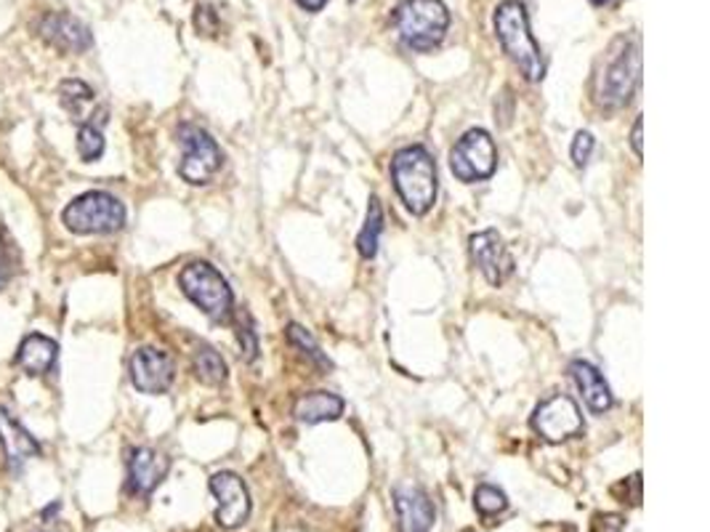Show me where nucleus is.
Segmentation results:
<instances>
[{"instance_id":"f257e3e1","label":"nucleus","mask_w":710,"mask_h":532,"mask_svg":"<svg viewBox=\"0 0 710 532\" xmlns=\"http://www.w3.org/2000/svg\"><path fill=\"white\" fill-rule=\"evenodd\" d=\"M391 179H395V189L404 208L413 217H426L434 208L440 184H436V160L426 147L413 144V147L399 149L391 160Z\"/></svg>"},{"instance_id":"6e6552de","label":"nucleus","mask_w":710,"mask_h":532,"mask_svg":"<svg viewBox=\"0 0 710 532\" xmlns=\"http://www.w3.org/2000/svg\"><path fill=\"white\" fill-rule=\"evenodd\" d=\"M498 168V149L492 136L485 129H472L455 142L450 152V170L455 179L474 184L485 181L496 174Z\"/></svg>"},{"instance_id":"c85d7f7f","label":"nucleus","mask_w":710,"mask_h":532,"mask_svg":"<svg viewBox=\"0 0 710 532\" xmlns=\"http://www.w3.org/2000/svg\"><path fill=\"white\" fill-rule=\"evenodd\" d=\"M215 22H219V19H215L213 9H208V5H200L198 14H195V27H198L202 35H213L215 33Z\"/></svg>"},{"instance_id":"dca6fc26","label":"nucleus","mask_w":710,"mask_h":532,"mask_svg":"<svg viewBox=\"0 0 710 532\" xmlns=\"http://www.w3.org/2000/svg\"><path fill=\"white\" fill-rule=\"evenodd\" d=\"M395 506L402 532H429L436 522V511L429 496L418 487H397Z\"/></svg>"},{"instance_id":"6ab92c4d","label":"nucleus","mask_w":710,"mask_h":532,"mask_svg":"<svg viewBox=\"0 0 710 532\" xmlns=\"http://www.w3.org/2000/svg\"><path fill=\"white\" fill-rule=\"evenodd\" d=\"M346 402L339 395H331V391H309V395H301L293 404L296 421L307 423V426H317V423L325 421H339L344 415Z\"/></svg>"},{"instance_id":"f3484780","label":"nucleus","mask_w":710,"mask_h":532,"mask_svg":"<svg viewBox=\"0 0 710 532\" xmlns=\"http://www.w3.org/2000/svg\"><path fill=\"white\" fill-rule=\"evenodd\" d=\"M569 373H573L575 384H578L580 395L586 399L588 408H591V413H607V410L612 408L614 399H612L610 384L604 381L599 367L586 363V359H575V363L569 365Z\"/></svg>"},{"instance_id":"4468645a","label":"nucleus","mask_w":710,"mask_h":532,"mask_svg":"<svg viewBox=\"0 0 710 532\" xmlns=\"http://www.w3.org/2000/svg\"><path fill=\"white\" fill-rule=\"evenodd\" d=\"M170 472L168 455L157 453L152 447H136L129 458V490L133 496H149Z\"/></svg>"},{"instance_id":"aec40b11","label":"nucleus","mask_w":710,"mask_h":532,"mask_svg":"<svg viewBox=\"0 0 710 532\" xmlns=\"http://www.w3.org/2000/svg\"><path fill=\"white\" fill-rule=\"evenodd\" d=\"M59 99H62V107H65L69 115H73V120H78L80 125L91 118L88 115V107L97 101V97H93V88L86 86L84 80H75V78H69L59 86Z\"/></svg>"},{"instance_id":"20e7f679","label":"nucleus","mask_w":710,"mask_h":532,"mask_svg":"<svg viewBox=\"0 0 710 532\" xmlns=\"http://www.w3.org/2000/svg\"><path fill=\"white\" fill-rule=\"evenodd\" d=\"M639 78H642V48L636 37H618L610 48L604 73L599 78V104L604 110H620L631 101L636 91Z\"/></svg>"},{"instance_id":"4be33fe9","label":"nucleus","mask_w":710,"mask_h":532,"mask_svg":"<svg viewBox=\"0 0 710 532\" xmlns=\"http://www.w3.org/2000/svg\"><path fill=\"white\" fill-rule=\"evenodd\" d=\"M192 367H195V376H198L206 386H221L226 381V363L221 359V354L215 352L213 346L200 344L192 354Z\"/></svg>"},{"instance_id":"9b49d317","label":"nucleus","mask_w":710,"mask_h":532,"mask_svg":"<svg viewBox=\"0 0 710 532\" xmlns=\"http://www.w3.org/2000/svg\"><path fill=\"white\" fill-rule=\"evenodd\" d=\"M131 384L142 395H166L176 378L174 357L152 346H142L131 357Z\"/></svg>"},{"instance_id":"393cba45","label":"nucleus","mask_w":710,"mask_h":532,"mask_svg":"<svg viewBox=\"0 0 710 532\" xmlns=\"http://www.w3.org/2000/svg\"><path fill=\"white\" fill-rule=\"evenodd\" d=\"M474 506H477L481 517H496L509 509V498L496 485H479L477 492H474Z\"/></svg>"},{"instance_id":"39448f33","label":"nucleus","mask_w":710,"mask_h":532,"mask_svg":"<svg viewBox=\"0 0 710 532\" xmlns=\"http://www.w3.org/2000/svg\"><path fill=\"white\" fill-rule=\"evenodd\" d=\"M179 285L189 301L213 322H230L234 296L230 282L208 262H192L181 269Z\"/></svg>"},{"instance_id":"473e14b6","label":"nucleus","mask_w":710,"mask_h":532,"mask_svg":"<svg viewBox=\"0 0 710 532\" xmlns=\"http://www.w3.org/2000/svg\"><path fill=\"white\" fill-rule=\"evenodd\" d=\"M56 511H59V503H51V506H48V509H46V511H43V519L54 517V514H56Z\"/></svg>"},{"instance_id":"423d86ee","label":"nucleus","mask_w":710,"mask_h":532,"mask_svg":"<svg viewBox=\"0 0 710 532\" xmlns=\"http://www.w3.org/2000/svg\"><path fill=\"white\" fill-rule=\"evenodd\" d=\"M62 221L75 234H112L125 226V206L110 192H86L62 213Z\"/></svg>"},{"instance_id":"ddd939ff","label":"nucleus","mask_w":710,"mask_h":532,"mask_svg":"<svg viewBox=\"0 0 710 532\" xmlns=\"http://www.w3.org/2000/svg\"><path fill=\"white\" fill-rule=\"evenodd\" d=\"M37 35L48 43L51 48L65 51V54H86L93 46L91 30L80 22L78 16L67 11H51L37 24Z\"/></svg>"},{"instance_id":"412c9836","label":"nucleus","mask_w":710,"mask_h":532,"mask_svg":"<svg viewBox=\"0 0 710 532\" xmlns=\"http://www.w3.org/2000/svg\"><path fill=\"white\" fill-rule=\"evenodd\" d=\"M107 123V110L101 107L97 110V115H91L80 125L78 131V152L86 163L99 160L104 155V133H101V125Z\"/></svg>"},{"instance_id":"cd10ccee","label":"nucleus","mask_w":710,"mask_h":532,"mask_svg":"<svg viewBox=\"0 0 710 532\" xmlns=\"http://www.w3.org/2000/svg\"><path fill=\"white\" fill-rule=\"evenodd\" d=\"M11 277H14V258H11V251L9 245H5V240L0 237V290L11 282Z\"/></svg>"},{"instance_id":"2eb2a0df","label":"nucleus","mask_w":710,"mask_h":532,"mask_svg":"<svg viewBox=\"0 0 710 532\" xmlns=\"http://www.w3.org/2000/svg\"><path fill=\"white\" fill-rule=\"evenodd\" d=\"M0 447H3V455L11 468H22L27 461L41 455V445H37L35 436L5 408H0Z\"/></svg>"},{"instance_id":"2f4dec72","label":"nucleus","mask_w":710,"mask_h":532,"mask_svg":"<svg viewBox=\"0 0 710 532\" xmlns=\"http://www.w3.org/2000/svg\"><path fill=\"white\" fill-rule=\"evenodd\" d=\"M296 3L301 5V9H307V11H322V9H325L328 0H296Z\"/></svg>"},{"instance_id":"0eeeda50","label":"nucleus","mask_w":710,"mask_h":532,"mask_svg":"<svg viewBox=\"0 0 710 532\" xmlns=\"http://www.w3.org/2000/svg\"><path fill=\"white\" fill-rule=\"evenodd\" d=\"M179 142L184 147L179 174L187 184L202 187V184L211 181L221 170V166H224L221 147L215 144L211 133L202 131L200 125H192V123L179 125Z\"/></svg>"},{"instance_id":"c756f323","label":"nucleus","mask_w":710,"mask_h":532,"mask_svg":"<svg viewBox=\"0 0 710 532\" xmlns=\"http://www.w3.org/2000/svg\"><path fill=\"white\" fill-rule=\"evenodd\" d=\"M623 528H625L623 517H618V514L593 517V530L596 532H623Z\"/></svg>"},{"instance_id":"72a5a7b5","label":"nucleus","mask_w":710,"mask_h":532,"mask_svg":"<svg viewBox=\"0 0 710 532\" xmlns=\"http://www.w3.org/2000/svg\"><path fill=\"white\" fill-rule=\"evenodd\" d=\"M591 3L593 5H610V3H614V0H591Z\"/></svg>"},{"instance_id":"9d476101","label":"nucleus","mask_w":710,"mask_h":532,"mask_svg":"<svg viewBox=\"0 0 710 532\" xmlns=\"http://www.w3.org/2000/svg\"><path fill=\"white\" fill-rule=\"evenodd\" d=\"M211 492L219 500L215 522L224 530H237L251 517V492L248 485L232 472H219L211 477Z\"/></svg>"},{"instance_id":"5701e85b","label":"nucleus","mask_w":710,"mask_h":532,"mask_svg":"<svg viewBox=\"0 0 710 532\" xmlns=\"http://www.w3.org/2000/svg\"><path fill=\"white\" fill-rule=\"evenodd\" d=\"M380 232H384V208H380L378 198H370V206H367L365 226H363V232H359V237H357L359 256L367 258V262H370V258H376Z\"/></svg>"},{"instance_id":"a211bd4d","label":"nucleus","mask_w":710,"mask_h":532,"mask_svg":"<svg viewBox=\"0 0 710 532\" xmlns=\"http://www.w3.org/2000/svg\"><path fill=\"white\" fill-rule=\"evenodd\" d=\"M56 357H59V346H56L54 339L41 333H30L27 339L19 344L16 365L22 367L27 376H46V373L54 370Z\"/></svg>"},{"instance_id":"b1692460","label":"nucleus","mask_w":710,"mask_h":532,"mask_svg":"<svg viewBox=\"0 0 710 532\" xmlns=\"http://www.w3.org/2000/svg\"><path fill=\"white\" fill-rule=\"evenodd\" d=\"M288 341L296 346V350H301L303 354H307V357L312 359L317 367H322V370H331L333 367L331 359H328V354L322 352L320 344H317V341L312 339V333L303 331L301 325H288Z\"/></svg>"},{"instance_id":"f03ea898","label":"nucleus","mask_w":710,"mask_h":532,"mask_svg":"<svg viewBox=\"0 0 710 532\" xmlns=\"http://www.w3.org/2000/svg\"><path fill=\"white\" fill-rule=\"evenodd\" d=\"M496 35L500 46L509 54V59L519 67V73L524 75V80L541 84L545 78V59L541 46H537L535 37L530 33V16L524 3H519V0H503V3L498 5Z\"/></svg>"},{"instance_id":"7ed1b4c3","label":"nucleus","mask_w":710,"mask_h":532,"mask_svg":"<svg viewBox=\"0 0 710 532\" xmlns=\"http://www.w3.org/2000/svg\"><path fill=\"white\" fill-rule=\"evenodd\" d=\"M391 22L404 46L426 54L445 41L450 11L442 0H402L391 14Z\"/></svg>"},{"instance_id":"7c9ffc66","label":"nucleus","mask_w":710,"mask_h":532,"mask_svg":"<svg viewBox=\"0 0 710 532\" xmlns=\"http://www.w3.org/2000/svg\"><path fill=\"white\" fill-rule=\"evenodd\" d=\"M642 129H644V118L639 115L636 123H633V131H631V147L636 152V157L642 160L644 157V144H642Z\"/></svg>"},{"instance_id":"a878e982","label":"nucleus","mask_w":710,"mask_h":532,"mask_svg":"<svg viewBox=\"0 0 710 532\" xmlns=\"http://www.w3.org/2000/svg\"><path fill=\"white\" fill-rule=\"evenodd\" d=\"M237 335H240V344H243V352H245V359L253 363V359L258 357V339H256V331H253V322H251V314H240V322H237Z\"/></svg>"},{"instance_id":"f8f14e48","label":"nucleus","mask_w":710,"mask_h":532,"mask_svg":"<svg viewBox=\"0 0 710 532\" xmlns=\"http://www.w3.org/2000/svg\"><path fill=\"white\" fill-rule=\"evenodd\" d=\"M468 251H472L474 264L479 266V271L485 275V280L490 282L492 288H500V285L513 275V258L496 230L472 234V240H468Z\"/></svg>"},{"instance_id":"1a4fd4ad","label":"nucleus","mask_w":710,"mask_h":532,"mask_svg":"<svg viewBox=\"0 0 710 532\" xmlns=\"http://www.w3.org/2000/svg\"><path fill=\"white\" fill-rule=\"evenodd\" d=\"M532 429H535V434H541L545 442H551V445L573 440V436L583 432V413L578 402L567 395H554L543 399L535 408V413H532Z\"/></svg>"},{"instance_id":"bb28decb","label":"nucleus","mask_w":710,"mask_h":532,"mask_svg":"<svg viewBox=\"0 0 710 532\" xmlns=\"http://www.w3.org/2000/svg\"><path fill=\"white\" fill-rule=\"evenodd\" d=\"M596 147V138L588 131H580L573 142V163L578 168H586L588 160H591Z\"/></svg>"}]
</instances>
